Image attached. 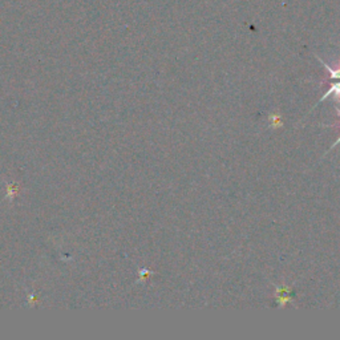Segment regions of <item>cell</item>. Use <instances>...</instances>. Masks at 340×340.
<instances>
[{"label":"cell","instance_id":"obj_3","mask_svg":"<svg viewBox=\"0 0 340 340\" xmlns=\"http://www.w3.org/2000/svg\"><path fill=\"white\" fill-rule=\"evenodd\" d=\"M319 59V61L322 63V64L324 65V68L327 69L328 73H330V80H340V67L338 69H332L330 65L327 64V63H324L320 57H318Z\"/></svg>","mask_w":340,"mask_h":340},{"label":"cell","instance_id":"obj_4","mask_svg":"<svg viewBox=\"0 0 340 340\" xmlns=\"http://www.w3.org/2000/svg\"><path fill=\"white\" fill-rule=\"evenodd\" d=\"M270 120H271V126L272 128H278V126L282 125V122H280V116L279 114H274V116H271L270 117Z\"/></svg>","mask_w":340,"mask_h":340},{"label":"cell","instance_id":"obj_6","mask_svg":"<svg viewBox=\"0 0 340 340\" xmlns=\"http://www.w3.org/2000/svg\"><path fill=\"white\" fill-rule=\"evenodd\" d=\"M336 112H338V114H339V116H340V109H336Z\"/></svg>","mask_w":340,"mask_h":340},{"label":"cell","instance_id":"obj_2","mask_svg":"<svg viewBox=\"0 0 340 340\" xmlns=\"http://www.w3.org/2000/svg\"><path fill=\"white\" fill-rule=\"evenodd\" d=\"M332 94H335V97L338 98V100H340V81H339V83H335V84H331V86H330V89L327 90V93L324 94L323 97L320 98L319 102L324 101L326 98L330 97V96H332Z\"/></svg>","mask_w":340,"mask_h":340},{"label":"cell","instance_id":"obj_5","mask_svg":"<svg viewBox=\"0 0 340 340\" xmlns=\"http://www.w3.org/2000/svg\"><path fill=\"white\" fill-rule=\"evenodd\" d=\"M338 144H340V137L338 138V140H336V141H335V144H334V145H332L331 148H330V150H332V149H334V148H335V146L338 145ZM330 150H328V152H330ZM328 152H327V153H328Z\"/></svg>","mask_w":340,"mask_h":340},{"label":"cell","instance_id":"obj_1","mask_svg":"<svg viewBox=\"0 0 340 340\" xmlns=\"http://www.w3.org/2000/svg\"><path fill=\"white\" fill-rule=\"evenodd\" d=\"M276 300L279 306H286V304L291 300V295H290V290L287 287L283 288H276Z\"/></svg>","mask_w":340,"mask_h":340}]
</instances>
